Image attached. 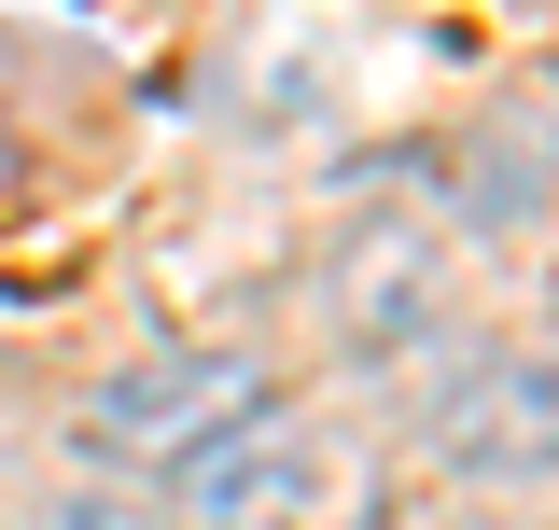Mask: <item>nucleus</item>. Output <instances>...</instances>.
Returning a JSON list of instances; mask_svg holds the SVG:
<instances>
[{
    "label": "nucleus",
    "instance_id": "nucleus-5",
    "mask_svg": "<svg viewBox=\"0 0 559 530\" xmlns=\"http://www.w3.org/2000/svg\"><path fill=\"white\" fill-rule=\"evenodd\" d=\"M448 196H462L476 238H518V224L559 196V140L546 127H476L462 154H448Z\"/></svg>",
    "mask_w": 559,
    "mask_h": 530
},
{
    "label": "nucleus",
    "instance_id": "nucleus-2",
    "mask_svg": "<svg viewBox=\"0 0 559 530\" xmlns=\"http://www.w3.org/2000/svg\"><path fill=\"white\" fill-rule=\"evenodd\" d=\"M433 461L476 474V489H532V474H559V363H532V349L476 363L462 392L433 405Z\"/></svg>",
    "mask_w": 559,
    "mask_h": 530
},
{
    "label": "nucleus",
    "instance_id": "nucleus-4",
    "mask_svg": "<svg viewBox=\"0 0 559 530\" xmlns=\"http://www.w3.org/2000/svg\"><path fill=\"white\" fill-rule=\"evenodd\" d=\"M168 489H182V517H280V503L308 489V461H294V433H280V419H238V433H210Z\"/></svg>",
    "mask_w": 559,
    "mask_h": 530
},
{
    "label": "nucleus",
    "instance_id": "nucleus-1",
    "mask_svg": "<svg viewBox=\"0 0 559 530\" xmlns=\"http://www.w3.org/2000/svg\"><path fill=\"white\" fill-rule=\"evenodd\" d=\"M238 419H266L252 349H140L127 377L84 392V447H98V461H168L182 474L210 433H238Z\"/></svg>",
    "mask_w": 559,
    "mask_h": 530
},
{
    "label": "nucleus",
    "instance_id": "nucleus-3",
    "mask_svg": "<svg viewBox=\"0 0 559 530\" xmlns=\"http://www.w3.org/2000/svg\"><path fill=\"white\" fill-rule=\"evenodd\" d=\"M322 308H336V349H406V335L433 322V238L364 224L336 252V279H322Z\"/></svg>",
    "mask_w": 559,
    "mask_h": 530
},
{
    "label": "nucleus",
    "instance_id": "nucleus-6",
    "mask_svg": "<svg viewBox=\"0 0 559 530\" xmlns=\"http://www.w3.org/2000/svg\"><path fill=\"white\" fill-rule=\"evenodd\" d=\"M43 530H140V517H112V503H57Z\"/></svg>",
    "mask_w": 559,
    "mask_h": 530
}]
</instances>
